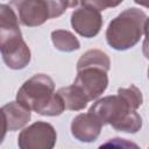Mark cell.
<instances>
[{
  "label": "cell",
  "instance_id": "6",
  "mask_svg": "<svg viewBox=\"0 0 149 149\" xmlns=\"http://www.w3.org/2000/svg\"><path fill=\"white\" fill-rule=\"evenodd\" d=\"M0 50L5 64L12 70L24 69L31 58V52L22 35L0 40Z\"/></svg>",
  "mask_w": 149,
  "mask_h": 149
},
{
  "label": "cell",
  "instance_id": "8",
  "mask_svg": "<svg viewBox=\"0 0 149 149\" xmlns=\"http://www.w3.org/2000/svg\"><path fill=\"white\" fill-rule=\"evenodd\" d=\"M71 26L74 31L83 37L91 38L97 36L102 27L100 10L88 6L77 8L71 14Z\"/></svg>",
  "mask_w": 149,
  "mask_h": 149
},
{
  "label": "cell",
  "instance_id": "5",
  "mask_svg": "<svg viewBox=\"0 0 149 149\" xmlns=\"http://www.w3.org/2000/svg\"><path fill=\"white\" fill-rule=\"evenodd\" d=\"M107 70L100 66H84L77 69V76L73 81L88 98L94 100L99 98L108 86Z\"/></svg>",
  "mask_w": 149,
  "mask_h": 149
},
{
  "label": "cell",
  "instance_id": "1",
  "mask_svg": "<svg viewBox=\"0 0 149 149\" xmlns=\"http://www.w3.org/2000/svg\"><path fill=\"white\" fill-rule=\"evenodd\" d=\"M16 101L44 116H57L66 109L62 97L55 92L52 78L44 73H36L26 80L16 93Z\"/></svg>",
  "mask_w": 149,
  "mask_h": 149
},
{
  "label": "cell",
  "instance_id": "10",
  "mask_svg": "<svg viewBox=\"0 0 149 149\" xmlns=\"http://www.w3.org/2000/svg\"><path fill=\"white\" fill-rule=\"evenodd\" d=\"M31 111L17 101H12L1 107V140L5 137L6 132H15L23 128L31 118Z\"/></svg>",
  "mask_w": 149,
  "mask_h": 149
},
{
  "label": "cell",
  "instance_id": "4",
  "mask_svg": "<svg viewBox=\"0 0 149 149\" xmlns=\"http://www.w3.org/2000/svg\"><path fill=\"white\" fill-rule=\"evenodd\" d=\"M57 141V133L52 125L37 121L23 128L17 137L21 149H51Z\"/></svg>",
  "mask_w": 149,
  "mask_h": 149
},
{
  "label": "cell",
  "instance_id": "18",
  "mask_svg": "<svg viewBox=\"0 0 149 149\" xmlns=\"http://www.w3.org/2000/svg\"><path fill=\"white\" fill-rule=\"evenodd\" d=\"M135 3L140 5V6H143V7H147L149 8V0H134Z\"/></svg>",
  "mask_w": 149,
  "mask_h": 149
},
{
  "label": "cell",
  "instance_id": "7",
  "mask_svg": "<svg viewBox=\"0 0 149 149\" xmlns=\"http://www.w3.org/2000/svg\"><path fill=\"white\" fill-rule=\"evenodd\" d=\"M8 5L15 10L20 23L26 27H37L50 19L43 0H10Z\"/></svg>",
  "mask_w": 149,
  "mask_h": 149
},
{
  "label": "cell",
  "instance_id": "13",
  "mask_svg": "<svg viewBox=\"0 0 149 149\" xmlns=\"http://www.w3.org/2000/svg\"><path fill=\"white\" fill-rule=\"evenodd\" d=\"M84 66H100L105 70L109 71L111 61L106 52L99 49H91L84 52L77 62V69Z\"/></svg>",
  "mask_w": 149,
  "mask_h": 149
},
{
  "label": "cell",
  "instance_id": "11",
  "mask_svg": "<svg viewBox=\"0 0 149 149\" xmlns=\"http://www.w3.org/2000/svg\"><path fill=\"white\" fill-rule=\"evenodd\" d=\"M57 92L62 97L65 108L69 111H81L87 106V102L90 101L85 93L76 84L61 87Z\"/></svg>",
  "mask_w": 149,
  "mask_h": 149
},
{
  "label": "cell",
  "instance_id": "20",
  "mask_svg": "<svg viewBox=\"0 0 149 149\" xmlns=\"http://www.w3.org/2000/svg\"><path fill=\"white\" fill-rule=\"evenodd\" d=\"M148 79H149V66H148Z\"/></svg>",
  "mask_w": 149,
  "mask_h": 149
},
{
  "label": "cell",
  "instance_id": "3",
  "mask_svg": "<svg viewBox=\"0 0 149 149\" xmlns=\"http://www.w3.org/2000/svg\"><path fill=\"white\" fill-rule=\"evenodd\" d=\"M147 15L139 8H127L115 16L106 29L108 45L118 51L135 47L144 34Z\"/></svg>",
  "mask_w": 149,
  "mask_h": 149
},
{
  "label": "cell",
  "instance_id": "15",
  "mask_svg": "<svg viewBox=\"0 0 149 149\" xmlns=\"http://www.w3.org/2000/svg\"><path fill=\"white\" fill-rule=\"evenodd\" d=\"M48 7L50 19L61 16L69 7L68 0H43Z\"/></svg>",
  "mask_w": 149,
  "mask_h": 149
},
{
  "label": "cell",
  "instance_id": "12",
  "mask_svg": "<svg viewBox=\"0 0 149 149\" xmlns=\"http://www.w3.org/2000/svg\"><path fill=\"white\" fill-rule=\"evenodd\" d=\"M51 41L54 47L63 52H72L80 48L78 38L69 30L57 29L51 33Z\"/></svg>",
  "mask_w": 149,
  "mask_h": 149
},
{
  "label": "cell",
  "instance_id": "19",
  "mask_svg": "<svg viewBox=\"0 0 149 149\" xmlns=\"http://www.w3.org/2000/svg\"><path fill=\"white\" fill-rule=\"evenodd\" d=\"M68 3H69V7L74 8L80 3V0H68Z\"/></svg>",
  "mask_w": 149,
  "mask_h": 149
},
{
  "label": "cell",
  "instance_id": "9",
  "mask_svg": "<svg viewBox=\"0 0 149 149\" xmlns=\"http://www.w3.org/2000/svg\"><path fill=\"white\" fill-rule=\"evenodd\" d=\"M102 126V122L88 111L73 118L71 122V134L80 142H94L99 137Z\"/></svg>",
  "mask_w": 149,
  "mask_h": 149
},
{
  "label": "cell",
  "instance_id": "14",
  "mask_svg": "<svg viewBox=\"0 0 149 149\" xmlns=\"http://www.w3.org/2000/svg\"><path fill=\"white\" fill-rule=\"evenodd\" d=\"M118 94H120L133 109H137L142 102H143V97L140 91L135 85H130L128 87H121L118 90Z\"/></svg>",
  "mask_w": 149,
  "mask_h": 149
},
{
  "label": "cell",
  "instance_id": "17",
  "mask_svg": "<svg viewBox=\"0 0 149 149\" xmlns=\"http://www.w3.org/2000/svg\"><path fill=\"white\" fill-rule=\"evenodd\" d=\"M144 41H143V45H142V52L143 56L149 59V17H147L146 24H144Z\"/></svg>",
  "mask_w": 149,
  "mask_h": 149
},
{
  "label": "cell",
  "instance_id": "16",
  "mask_svg": "<svg viewBox=\"0 0 149 149\" xmlns=\"http://www.w3.org/2000/svg\"><path fill=\"white\" fill-rule=\"evenodd\" d=\"M123 0H80L83 6L93 7L98 10H105L107 8H113L119 6Z\"/></svg>",
  "mask_w": 149,
  "mask_h": 149
},
{
  "label": "cell",
  "instance_id": "2",
  "mask_svg": "<svg viewBox=\"0 0 149 149\" xmlns=\"http://www.w3.org/2000/svg\"><path fill=\"white\" fill-rule=\"evenodd\" d=\"M88 111L102 125H111L118 132L135 134L142 128V118L120 94L98 99Z\"/></svg>",
  "mask_w": 149,
  "mask_h": 149
}]
</instances>
